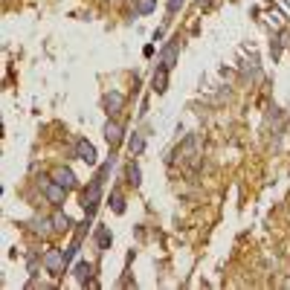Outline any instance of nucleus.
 Wrapping results in <instances>:
<instances>
[{"label":"nucleus","instance_id":"obj_12","mask_svg":"<svg viewBox=\"0 0 290 290\" xmlns=\"http://www.w3.org/2000/svg\"><path fill=\"white\" fill-rule=\"evenodd\" d=\"M125 177H128V183H131V186H139V183H142V172H139V165H136V163H128Z\"/></svg>","mask_w":290,"mask_h":290},{"label":"nucleus","instance_id":"obj_5","mask_svg":"<svg viewBox=\"0 0 290 290\" xmlns=\"http://www.w3.org/2000/svg\"><path fill=\"white\" fill-rule=\"evenodd\" d=\"M53 218H41V215H35L32 221H29V232H35V235H41V238H46L50 232H53Z\"/></svg>","mask_w":290,"mask_h":290},{"label":"nucleus","instance_id":"obj_1","mask_svg":"<svg viewBox=\"0 0 290 290\" xmlns=\"http://www.w3.org/2000/svg\"><path fill=\"white\" fill-rule=\"evenodd\" d=\"M41 191H44V198L50 200L53 206H61L64 200H67V191H70V189H64L61 183H55L53 177H50V180L41 183Z\"/></svg>","mask_w":290,"mask_h":290},{"label":"nucleus","instance_id":"obj_14","mask_svg":"<svg viewBox=\"0 0 290 290\" xmlns=\"http://www.w3.org/2000/svg\"><path fill=\"white\" fill-rule=\"evenodd\" d=\"M154 9H157V0H136V3H134L136 15H151Z\"/></svg>","mask_w":290,"mask_h":290},{"label":"nucleus","instance_id":"obj_3","mask_svg":"<svg viewBox=\"0 0 290 290\" xmlns=\"http://www.w3.org/2000/svg\"><path fill=\"white\" fill-rule=\"evenodd\" d=\"M64 264H67V258H64V250H58V247H50V250L44 253V267H46L50 273H55V276H58V273H64Z\"/></svg>","mask_w":290,"mask_h":290},{"label":"nucleus","instance_id":"obj_16","mask_svg":"<svg viewBox=\"0 0 290 290\" xmlns=\"http://www.w3.org/2000/svg\"><path fill=\"white\" fill-rule=\"evenodd\" d=\"M165 84H168V70H165V67H160V70H157V76H154V90L157 93H165Z\"/></svg>","mask_w":290,"mask_h":290},{"label":"nucleus","instance_id":"obj_6","mask_svg":"<svg viewBox=\"0 0 290 290\" xmlns=\"http://www.w3.org/2000/svg\"><path fill=\"white\" fill-rule=\"evenodd\" d=\"M53 180L55 183H61L64 189H76V174H72V168H67V165H58V168H55L53 172Z\"/></svg>","mask_w":290,"mask_h":290},{"label":"nucleus","instance_id":"obj_11","mask_svg":"<svg viewBox=\"0 0 290 290\" xmlns=\"http://www.w3.org/2000/svg\"><path fill=\"white\" fill-rule=\"evenodd\" d=\"M53 227L58 229V232H67V229L72 227V221H70V218H67V215H64L61 209H58V212H55V215H53Z\"/></svg>","mask_w":290,"mask_h":290},{"label":"nucleus","instance_id":"obj_15","mask_svg":"<svg viewBox=\"0 0 290 290\" xmlns=\"http://www.w3.org/2000/svg\"><path fill=\"white\" fill-rule=\"evenodd\" d=\"M110 241H113V238H110V229L108 227H99V229H96V244H99V250H108Z\"/></svg>","mask_w":290,"mask_h":290},{"label":"nucleus","instance_id":"obj_8","mask_svg":"<svg viewBox=\"0 0 290 290\" xmlns=\"http://www.w3.org/2000/svg\"><path fill=\"white\" fill-rule=\"evenodd\" d=\"M122 134H125V131H122V125H119L116 119H108V122H105V139H108V145H119L122 142Z\"/></svg>","mask_w":290,"mask_h":290},{"label":"nucleus","instance_id":"obj_13","mask_svg":"<svg viewBox=\"0 0 290 290\" xmlns=\"http://www.w3.org/2000/svg\"><path fill=\"white\" fill-rule=\"evenodd\" d=\"M128 148H131V154H134V157H139L145 151V136L142 134H134V136H131V142H128Z\"/></svg>","mask_w":290,"mask_h":290},{"label":"nucleus","instance_id":"obj_17","mask_svg":"<svg viewBox=\"0 0 290 290\" xmlns=\"http://www.w3.org/2000/svg\"><path fill=\"white\" fill-rule=\"evenodd\" d=\"M113 212H116V215H122V212H125V198H122L119 191H113Z\"/></svg>","mask_w":290,"mask_h":290},{"label":"nucleus","instance_id":"obj_9","mask_svg":"<svg viewBox=\"0 0 290 290\" xmlns=\"http://www.w3.org/2000/svg\"><path fill=\"white\" fill-rule=\"evenodd\" d=\"M72 276H76V281H79V284H87V281H90V276H93V267L87 261H79L76 267H72Z\"/></svg>","mask_w":290,"mask_h":290},{"label":"nucleus","instance_id":"obj_7","mask_svg":"<svg viewBox=\"0 0 290 290\" xmlns=\"http://www.w3.org/2000/svg\"><path fill=\"white\" fill-rule=\"evenodd\" d=\"M122 108H125V96L116 93V90H110L108 96H105V110H108V116H116Z\"/></svg>","mask_w":290,"mask_h":290},{"label":"nucleus","instance_id":"obj_4","mask_svg":"<svg viewBox=\"0 0 290 290\" xmlns=\"http://www.w3.org/2000/svg\"><path fill=\"white\" fill-rule=\"evenodd\" d=\"M76 157H79L82 163H87V165H96V148H93V142L79 139V142H76Z\"/></svg>","mask_w":290,"mask_h":290},{"label":"nucleus","instance_id":"obj_10","mask_svg":"<svg viewBox=\"0 0 290 290\" xmlns=\"http://www.w3.org/2000/svg\"><path fill=\"white\" fill-rule=\"evenodd\" d=\"M174 61H177V44H168L163 50V58H160V67H165V70H172Z\"/></svg>","mask_w":290,"mask_h":290},{"label":"nucleus","instance_id":"obj_18","mask_svg":"<svg viewBox=\"0 0 290 290\" xmlns=\"http://www.w3.org/2000/svg\"><path fill=\"white\" fill-rule=\"evenodd\" d=\"M180 6H183V0H168V12H172V15L180 9Z\"/></svg>","mask_w":290,"mask_h":290},{"label":"nucleus","instance_id":"obj_2","mask_svg":"<svg viewBox=\"0 0 290 290\" xmlns=\"http://www.w3.org/2000/svg\"><path fill=\"white\" fill-rule=\"evenodd\" d=\"M102 203V183L99 180H93L87 189L82 191V206H84V212H87V218L93 215V209Z\"/></svg>","mask_w":290,"mask_h":290}]
</instances>
